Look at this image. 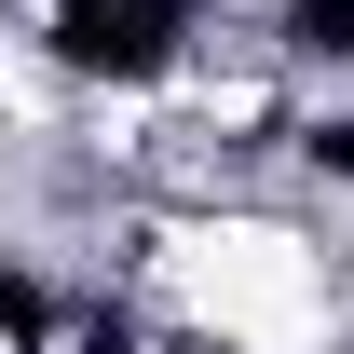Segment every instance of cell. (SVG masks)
I'll use <instances>...</instances> for the list:
<instances>
[{
    "label": "cell",
    "mask_w": 354,
    "mask_h": 354,
    "mask_svg": "<svg viewBox=\"0 0 354 354\" xmlns=\"http://www.w3.org/2000/svg\"><path fill=\"white\" fill-rule=\"evenodd\" d=\"M191 14L205 0H55V68H82V82H164L191 55Z\"/></svg>",
    "instance_id": "obj_1"
},
{
    "label": "cell",
    "mask_w": 354,
    "mask_h": 354,
    "mask_svg": "<svg viewBox=\"0 0 354 354\" xmlns=\"http://www.w3.org/2000/svg\"><path fill=\"white\" fill-rule=\"evenodd\" d=\"M272 41L313 55V68H354V0H286V14H272Z\"/></svg>",
    "instance_id": "obj_2"
},
{
    "label": "cell",
    "mask_w": 354,
    "mask_h": 354,
    "mask_svg": "<svg viewBox=\"0 0 354 354\" xmlns=\"http://www.w3.org/2000/svg\"><path fill=\"white\" fill-rule=\"evenodd\" d=\"M41 327H55V300L28 272H0V354H41Z\"/></svg>",
    "instance_id": "obj_3"
},
{
    "label": "cell",
    "mask_w": 354,
    "mask_h": 354,
    "mask_svg": "<svg viewBox=\"0 0 354 354\" xmlns=\"http://www.w3.org/2000/svg\"><path fill=\"white\" fill-rule=\"evenodd\" d=\"M300 150H313L327 177H354V123H300Z\"/></svg>",
    "instance_id": "obj_4"
}]
</instances>
